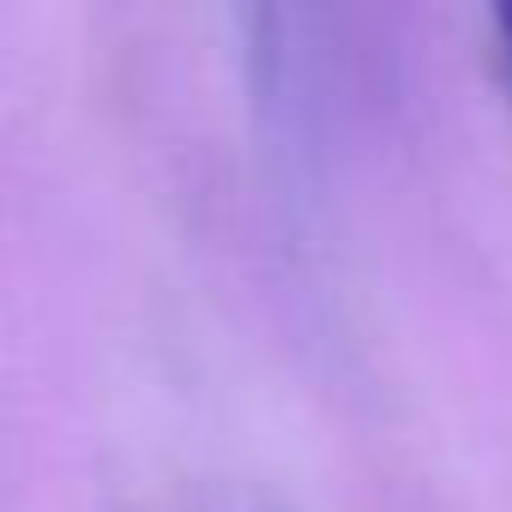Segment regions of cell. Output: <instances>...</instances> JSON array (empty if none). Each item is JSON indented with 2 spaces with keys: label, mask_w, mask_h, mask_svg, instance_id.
<instances>
[{
  "label": "cell",
  "mask_w": 512,
  "mask_h": 512,
  "mask_svg": "<svg viewBox=\"0 0 512 512\" xmlns=\"http://www.w3.org/2000/svg\"><path fill=\"white\" fill-rule=\"evenodd\" d=\"M488 25H494V49H500V73H506V91H512V0H506V7H494V13H488Z\"/></svg>",
  "instance_id": "obj_1"
}]
</instances>
